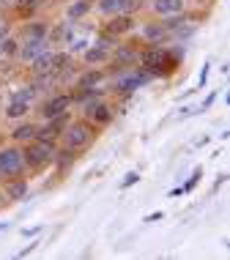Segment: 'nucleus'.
Masks as SVG:
<instances>
[{
	"label": "nucleus",
	"instance_id": "nucleus-22",
	"mask_svg": "<svg viewBox=\"0 0 230 260\" xmlns=\"http://www.w3.org/2000/svg\"><path fill=\"white\" fill-rule=\"evenodd\" d=\"M3 39H9V25L0 22V41H3Z\"/></svg>",
	"mask_w": 230,
	"mask_h": 260
},
{
	"label": "nucleus",
	"instance_id": "nucleus-18",
	"mask_svg": "<svg viewBox=\"0 0 230 260\" xmlns=\"http://www.w3.org/2000/svg\"><path fill=\"white\" fill-rule=\"evenodd\" d=\"M167 33V27H159V25H151V27H145V36L148 39H162Z\"/></svg>",
	"mask_w": 230,
	"mask_h": 260
},
{
	"label": "nucleus",
	"instance_id": "nucleus-15",
	"mask_svg": "<svg viewBox=\"0 0 230 260\" xmlns=\"http://www.w3.org/2000/svg\"><path fill=\"white\" fill-rule=\"evenodd\" d=\"M145 66H148V69H165V55L162 52H148V55H145Z\"/></svg>",
	"mask_w": 230,
	"mask_h": 260
},
{
	"label": "nucleus",
	"instance_id": "nucleus-4",
	"mask_svg": "<svg viewBox=\"0 0 230 260\" xmlns=\"http://www.w3.org/2000/svg\"><path fill=\"white\" fill-rule=\"evenodd\" d=\"M19 167H22V153H19L17 148L0 151V173H3V175H11V173H17Z\"/></svg>",
	"mask_w": 230,
	"mask_h": 260
},
{
	"label": "nucleus",
	"instance_id": "nucleus-5",
	"mask_svg": "<svg viewBox=\"0 0 230 260\" xmlns=\"http://www.w3.org/2000/svg\"><path fill=\"white\" fill-rule=\"evenodd\" d=\"M137 6V0H99V11L102 14H110V17H115V14H126Z\"/></svg>",
	"mask_w": 230,
	"mask_h": 260
},
{
	"label": "nucleus",
	"instance_id": "nucleus-2",
	"mask_svg": "<svg viewBox=\"0 0 230 260\" xmlns=\"http://www.w3.org/2000/svg\"><path fill=\"white\" fill-rule=\"evenodd\" d=\"M27 165H33V167H41V165H47V161H52L55 156V148H52V143L50 140H39V143H33L30 148H27Z\"/></svg>",
	"mask_w": 230,
	"mask_h": 260
},
{
	"label": "nucleus",
	"instance_id": "nucleus-9",
	"mask_svg": "<svg viewBox=\"0 0 230 260\" xmlns=\"http://www.w3.org/2000/svg\"><path fill=\"white\" fill-rule=\"evenodd\" d=\"M110 47H113V44L102 39L99 44H96V50H88V52H85V60H88V63H102V60H107V58H110Z\"/></svg>",
	"mask_w": 230,
	"mask_h": 260
},
{
	"label": "nucleus",
	"instance_id": "nucleus-23",
	"mask_svg": "<svg viewBox=\"0 0 230 260\" xmlns=\"http://www.w3.org/2000/svg\"><path fill=\"white\" fill-rule=\"evenodd\" d=\"M129 184H137V175H135V173L126 175V181H123V186H129Z\"/></svg>",
	"mask_w": 230,
	"mask_h": 260
},
{
	"label": "nucleus",
	"instance_id": "nucleus-21",
	"mask_svg": "<svg viewBox=\"0 0 230 260\" xmlns=\"http://www.w3.org/2000/svg\"><path fill=\"white\" fill-rule=\"evenodd\" d=\"M0 47H3V52H6V55L17 52V44H14V41H9V39H3V41H0Z\"/></svg>",
	"mask_w": 230,
	"mask_h": 260
},
{
	"label": "nucleus",
	"instance_id": "nucleus-3",
	"mask_svg": "<svg viewBox=\"0 0 230 260\" xmlns=\"http://www.w3.org/2000/svg\"><path fill=\"white\" fill-rule=\"evenodd\" d=\"M90 140V126L88 123H72L66 129V145L69 148H82V145H88Z\"/></svg>",
	"mask_w": 230,
	"mask_h": 260
},
{
	"label": "nucleus",
	"instance_id": "nucleus-12",
	"mask_svg": "<svg viewBox=\"0 0 230 260\" xmlns=\"http://www.w3.org/2000/svg\"><path fill=\"white\" fill-rule=\"evenodd\" d=\"M145 80H148V77H145V74H137V77H126V80H123V82H118V90H121V93H129V90L140 88Z\"/></svg>",
	"mask_w": 230,
	"mask_h": 260
},
{
	"label": "nucleus",
	"instance_id": "nucleus-20",
	"mask_svg": "<svg viewBox=\"0 0 230 260\" xmlns=\"http://www.w3.org/2000/svg\"><path fill=\"white\" fill-rule=\"evenodd\" d=\"M90 110H93V118H96V121H107V118H110V110L104 107V104H99V107H90Z\"/></svg>",
	"mask_w": 230,
	"mask_h": 260
},
{
	"label": "nucleus",
	"instance_id": "nucleus-7",
	"mask_svg": "<svg viewBox=\"0 0 230 260\" xmlns=\"http://www.w3.org/2000/svg\"><path fill=\"white\" fill-rule=\"evenodd\" d=\"M69 104H72V99H69V96H55L52 102L44 104V118H58V115H63V112L69 110Z\"/></svg>",
	"mask_w": 230,
	"mask_h": 260
},
{
	"label": "nucleus",
	"instance_id": "nucleus-1",
	"mask_svg": "<svg viewBox=\"0 0 230 260\" xmlns=\"http://www.w3.org/2000/svg\"><path fill=\"white\" fill-rule=\"evenodd\" d=\"M66 63H69V58L60 52H41L39 58L33 60V69H36L39 77H50V74H58Z\"/></svg>",
	"mask_w": 230,
	"mask_h": 260
},
{
	"label": "nucleus",
	"instance_id": "nucleus-14",
	"mask_svg": "<svg viewBox=\"0 0 230 260\" xmlns=\"http://www.w3.org/2000/svg\"><path fill=\"white\" fill-rule=\"evenodd\" d=\"M25 112H27V102L14 99V102L9 104V112H6V115H9V118H19V115H25Z\"/></svg>",
	"mask_w": 230,
	"mask_h": 260
},
{
	"label": "nucleus",
	"instance_id": "nucleus-11",
	"mask_svg": "<svg viewBox=\"0 0 230 260\" xmlns=\"http://www.w3.org/2000/svg\"><path fill=\"white\" fill-rule=\"evenodd\" d=\"M90 6H93V0H74V3L69 6V17H72V19L85 17V14L90 11Z\"/></svg>",
	"mask_w": 230,
	"mask_h": 260
},
{
	"label": "nucleus",
	"instance_id": "nucleus-16",
	"mask_svg": "<svg viewBox=\"0 0 230 260\" xmlns=\"http://www.w3.org/2000/svg\"><path fill=\"white\" fill-rule=\"evenodd\" d=\"M99 82H102V74H99V72H90V74H85V77L80 80V88H82V90H90V88L99 85Z\"/></svg>",
	"mask_w": 230,
	"mask_h": 260
},
{
	"label": "nucleus",
	"instance_id": "nucleus-13",
	"mask_svg": "<svg viewBox=\"0 0 230 260\" xmlns=\"http://www.w3.org/2000/svg\"><path fill=\"white\" fill-rule=\"evenodd\" d=\"M33 135H36V126H30V123H22V126H17L14 129V140H19V143H25V140H30Z\"/></svg>",
	"mask_w": 230,
	"mask_h": 260
},
{
	"label": "nucleus",
	"instance_id": "nucleus-17",
	"mask_svg": "<svg viewBox=\"0 0 230 260\" xmlns=\"http://www.w3.org/2000/svg\"><path fill=\"white\" fill-rule=\"evenodd\" d=\"M44 36H47V25L33 22V25H30V30H27V39H44Z\"/></svg>",
	"mask_w": 230,
	"mask_h": 260
},
{
	"label": "nucleus",
	"instance_id": "nucleus-8",
	"mask_svg": "<svg viewBox=\"0 0 230 260\" xmlns=\"http://www.w3.org/2000/svg\"><path fill=\"white\" fill-rule=\"evenodd\" d=\"M132 25H135V22H132L129 14H115V19L107 25V33H110V36H121V33L132 30Z\"/></svg>",
	"mask_w": 230,
	"mask_h": 260
},
{
	"label": "nucleus",
	"instance_id": "nucleus-6",
	"mask_svg": "<svg viewBox=\"0 0 230 260\" xmlns=\"http://www.w3.org/2000/svg\"><path fill=\"white\" fill-rule=\"evenodd\" d=\"M41 52H47V41L44 39H27L25 41V47L19 50V55H22V60H36Z\"/></svg>",
	"mask_w": 230,
	"mask_h": 260
},
{
	"label": "nucleus",
	"instance_id": "nucleus-19",
	"mask_svg": "<svg viewBox=\"0 0 230 260\" xmlns=\"http://www.w3.org/2000/svg\"><path fill=\"white\" fill-rule=\"evenodd\" d=\"M25 181H17V184H11V189H9V194H11V198L14 200H17V198H22V194H25Z\"/></svg>",
	"mask_w": 230,
	"mask_h": 260
},
{
	"label": "nucleus",
	"instance_id": "nucleus-10",
	"mask_svg": "<svg viewBox=\"0 0 230 260\" xmlns=\"http://www.w3.org/2000/svg\"><path fill=\"white\" fill-rule=\"evenodd\" d=\"M184 3L181 0H153V11L156 14H181Z\"/></svg>",
	"mask_w": 230,
	"mask_h": 260
}]
</instances>
